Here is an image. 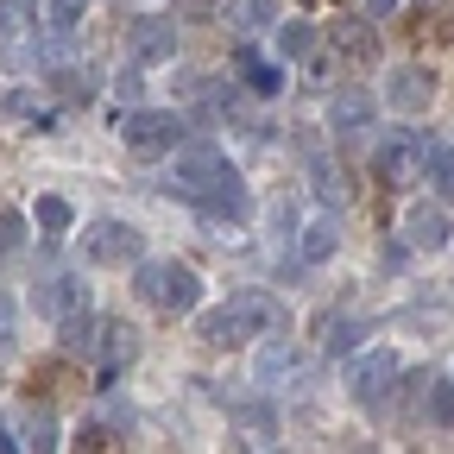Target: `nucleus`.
I'll use <instances>...</instances> for the list:
<instances>
[{
	"instance_id": "nucleus-26",
	"label": "nucleus",
	"mask_w": 454,
	"mask_h": 454,
	"mask_svg": "<svg viewBox=\"0 0 454 454\" xmlns=\"http://www.w3.org/2000/svg\"><path fill=\"white\" fill-rule=\"evenodd\" d=\"M44 20H51V32H57V38H70V32L89 20V0H51Z\"/></svg>"
},
{
	"instance_id": "nucleus-18",
	"label": "nucleus",
	"mask_w": 454,
	"mask_h": 454,
	"mask_svg": "<svg viewBox=\"0 0 454 454\" xmlns=\"http://www.w3.org/2000/svg\"><path fill=\"white\" fill-rule=\"evenodd\" d=\"M44 316H64V309H82L89 303V291H82V278H51V284H38V297H32Z\"/></svg>"
},
{
	"instance_id": "nucleus-9",
	"label": "nucleus",
	"mask_w": 454,
	"mask_h": 454,
	"mask_svg": "<svg viewBox=\"0 0 454 454\" xmlns=\"http://www.w3.org/2000/svg\"><path fill=\"white\" fill-rule=\"evenodd\" d=\"M253 372H259V385H303V379H309L303 354H297V348H291L284 334L259 348V366H253Z\"/></svg>"
},
{
	"instance_id": "nucleus-31",
	"label": "nucleus",
	"mask_w": 454,
	"mask_h": 454,
	"mask_svg": "<svg viewBox=\"0 0 454 454\" xmlns=\"http://www.w3.org/2000/svg\"><path fill=\"white\" fill-rule=\"evenodd\" d=\"M309 177H316V190H322L328 202H340V196H348V190H340V170H334V164H322V158L309 164Z\"/></svg>"
},
{
	"instance_id": "nucleus-20",
	"label": "nucleus",
	"mask_w": 454,
	"mask_h": 454,
	"mask_svg": "<svg viewBox=\"0 0 454 454\" xmlns=\"http://www.w3.org/2000/svg\"><path fill=\"white\" fill-rule=\"evenodd\" d=\"M334 247H340V227H334L328 215H316V221L303 227V240H297V253H303L309 265H322V259H334Z\"/></svg>"
},
{
	"instance_id": "nucleus-10",
	"label": "nucleus",
	"mask_w": 454,
	"mask_h": 454,
	"mask_svg": "<svg viewBox=\"0 0 454 454\" xmlns=\"http://www.w3.org/2000/svg\"><path fill=\"white\" fill-rule=\"evenodd\" d=\"M133 57H139V64H164V57H177V26H170L164 13L133 20Z\"/></svg>"
},
{
	"instance_id": "nucleus-27",
	"label": "nucleus",
	"mask_w": 454,
	"mask_h": 454,
	"mask_svg": "<svg viewBox=\"0 0 454 454\" xmlns=\"http://www.w3.org/2000/svg\"><path fill=\"white\" fill-rule=\"evenodd\" d=\"M26 32H32V7L26 0H0V44H13Z\"/></svg>"
},
{
	"instance_id": "nucleus-36",
	"label": "nucleus",
	"mask_w": 454,
	"mask_h": 454,
	"mask_svg": "<svg viewBox=\"0 0 454 454\" xmlns=\"http://www.w3.org/2000/svg\"><path fill=\"white\" fill-rule=\"evenodd\" d=\"M26 7H38V0H26Z\"/></svg>"
},
{
	"instance_id": "nucleus-21",
	"label": "nucleus",
	"mask_w": 454,
	"mask_h": 454,
	"mask_svg": "<svg viewBox=\"0 0 454 454\" xmlns=\"http://www.w3.org/2000/svg\"><path fill=\"white\" fill-rule=\"evenodd\" d=\"M423 177H429L442 196H454V145H448V139H423Z\"/></svg>"
},
{
	"instance_id": "nucleus-14",
	"label": "nucleus",
	"mask_w": 454,
	"mask_h": 454,
	"mask_svg": "<svg viewBox=\"0 0 454 454\" xmlns=\"http://www.w3.org/2000/svg\"><path fill=\"white\" fill-rule=\"evenodd\" d=\"M196 208H202L208 221H247V184L234 177V170H227V177H221V184H215Z\"/></svg>"
},
{
	"instance_id": "nucleus-7",
	"label": "nucleus",
	"mask_w": 454,
	"mask_h": 454,
	"mask_svg": "<svg viewBox=\"0 0 454 454\" xmlns=\"http://www.w3.org/2000/svg\"><path fill=\"white\" fill-rule=\"evenodd\" d=\"M372 170H379L385 190H411L423 177V139L417 133H385L379 152H372Z\"/></svg>"
},
{
	"instance_id": "nucleus-29",
	"label": "nucleus",
	"mask_w": 454,
	"mask_h": 454,
	"mask_svg": "<svg viewBox=\"0 0 454 454\" xmlns=\"http://www.w3.org/2000/svg\"><path fill=\"white\" fill-rule=\"evenodd\" d=\"M429 417H435L442 429H454V379H442V385H429Z\"/></svg>"
},
{
	"instance_id": "nucleus-32",
	"label": "nucleus",
	"mask_w": 454,
	"mask_h": 454,
	"mask_svg": "<svg viewBox=\"0 0 454 454\" xmlns=\"http://www.w3.org/2000/svg\"><path fill=\"white\" fill-rule=\"evenodd\" d=\"M139 89H145L139 70H121V82H114V95H121V101H139Z\"/></svg>"
},
{
	"instance_id": "nucleus-15",
	"label": "nucleus",
	"mask_w": 454,
	"mask_h": 454,
	"mask_svg": "<svg viewBox=\"0 0 454 454\" xmlns=\"http://www.w3.org/2000/svg\"><path fill=\"white\" fill-rule=\"evenodd\" d=\"M101 366H107V379L121 372V366H133V354H139V340H133V328L127 322H101Z\"/></svg>"
},
{
	"instance_id": "nucleus-6",
	"label": "nucleus",
	"mask_w": 454,
	"mask_h": 454,
	"mask_svg": "<svg viewBox=\"0 0 454 454\" xmlns=\"http://www.w3.org/2000/svg\"><path fill=\"white\" fill-rule=\"evenodd\" d=\"M348 391H354V404L379 411L385 397L397 391V354H391V348H366V354L348 366Z\"/></svg>"
},
{
	"instance_id": "nucleus-16",
	"label": "nucleus",
	"mask_w": 454,
	"mask_h": 454,
	"mask_svg": "<svg viewBox=\"0 0 454 454\" xmlns=\"http://www.w3.org/2000/svg\"><path fill=\"white\" fill-rule=\"evenodd\" d=\"M20 435H26V454H57V448H64V442H57L64 429H57V417H51L44 404H32V411L20 417Z\"/></svg>"
},
{
	"instance_id": "nucleus-23",
	"label": "nucleus",
	"mask_w": 454,
	"mask_h": 454,
	"mask_svg": "<svg viewBox=\"0 0 454 454\" xmlns=\"http://www.w3.org/2000/svg\"><path fill=\"white\" fill-rule=\"evenodd\" d=\"M227 13H234L240 32H271L278 26V0H227Z\"/></svg>"
},
{
	"instance_id": "nucleus-2",
	"label": "nucleus",
	"mask_w": 454,
	"mask_h": 454,
	"mask_svg": "<svg viewBox=\"0 0 454 454\" xmlns=\"http://www.w3.org/2000/svg\"><path fill=\"white\" fill-rule=\"evenodd\" d=\"M133 291L152 309H164V316H184V309L202 303V278L184 259H139V284H133Z\"/></svg>"
},
{
	"instance_id": "nucleus-24",
	"label": "nucleus",
	"mask_w": 454,
	"mask_h": 454,
	"mask_svg": "<svg viewBox=\"0 0 454 454\" xmlns=\"http://www.w3.org/2000/svg\"><path fill=\"white\" fill-rule=\"evenodd\" d=\"M278 32V57H309L316 51V26L309 20H284V26H271Z\"/></svg>"
},
{
	"instance_id": "nucleus-33",
	"label": "nucleus",
	"mask_w": 454,
	"mask_h": 454,
	"mask_svg": "<svg viewBox=\"0 0 454 454\" xmlns=\"http://www.w3.org/2000/svg\"><path fill=\"white\" fill-rule=\"evenodd\" d=\"M385 13H397V0H366V20H385Z\"/></svg>"
},
{
	"instance_id": "nucleus-19",
	"label": "nucleus",
	"mask_w": 454,
	"mask_h": 454,
	"mask_svg": "<svg viewBox=\"0 0 454 454\" xmlns=\"http://www.w3.org/2000/svg\"><path fill=\"white\" fill-rule=\"evenodd\" d=\"M328 44H334V51H348V57H372V51H379L372 20H334V26H328Z\"/></svg>"
},
{
	"instance_id": "nucleus-22",
	"label": "nucleus",
	"mask_w": 454,
	"mask_h": 454,
	"mask_svg": "<svg viewBox=\"0 0 454 454\" xmlns=\"http://www.w3.org/2000/svg\"><path fill=\"white\" fill-rule=\"evenodd\" d=\"M360 334H366V322H354V316H334V322H322V354H328V360L354 354V348H360Z\"/></svg>"
},
{
	"instance_id": "nucleus-13",
	"label": "nucleus",
	"mask_w": 454,
	"mask_h": 454,
	"mask_svg": "<svg viewBox=\"0 0 454 454\" xmlns=\"http://www.w3.org/2000/svg\"><path fill=\"white\" fill-rule=\"evenodd\" d=\"M95 340H101V316L89 303L57 316V348H64V354H95Z\"/></svg>"
},
{
	"instance_id": "nucleus-1",
	"label": "nucleus",
	"mask_w": 454,
	"mask_h": 454,
	"mask_svg": "<svg viewBox=\"0 0 454 454\" xmlns=\"http://www.w3.org/2000/svg\"><path fill=\"white\" fill-rule=\"evenodd\" d=\"M284 303L278 297H265V291H247V297H227V303H215L208 316H202V340L208 348H240V340H253V334H284Z\"/></svg>"
},
{
	"instance_id": "nucleus-8",
	"label": "nucleus",
	"mask_w": 454,
	"mask_h": 454,
	"mask_svg": "<svg viewBox=\"0 0 454 454\" xmlns=\"http://www.w3.org/2000/svg\"><path fill=\"white\" fill-rule=\"evenodd\" d=\"M385 101H391L397 114H423V107L435 101V70H423V64H397V70L385 76Z\"/></svg>"
},
{
	"instance_id": "nucleus-35",
	"label": "nucleus",
	"mask_w": 454,
	"mask_h": 454,
	"mask_svg": "<svg viewBox=\"0 0 454 454\" xmlns=\"http://www.w3.org/2000/svg\"><path fill=\"white\" fill-rule=\"evenodd\" d=\"M177 7H190V13H202V7H215V0H177Z\"/></svg>"
},
{
	"instance_id": "nucleus-25",
	"label": "nucleus",
	"mask_w": 454,
	"mask_h": 454,
	"mask_svg": "<svg viewBox=\"0 0 454 454\" xmlns=\"http://www.w3.org/2000/svg\"><path fill=\"white\" fill-rule=\"evenodd\" d=\"M32 221L44 227V234H70V221H76V208H70L64 196H38V202H32Z\"/></svg>"
},
{
	"instance_id": "nucleus-17",
	"label": "nucleus",
	"mask_w": 454,
	"mask_h": 454,
	"mask_svg": "<svg viewBox=\"0 0 454 454\" xmlns=\"http://www.w3.org/2000/svg\"><path fill=\"white\" fill-rule=\"evenodd\" d=\"M404 234H411V247L435 253V247H448V215L442 208H411L404 215Z\"/></svg>"
},
{
	"instance_id": "nucleus-30",
	"label": "nucleus",
	"mask_w": 454,
	"mask_h": 454,
	"mask_svg": "<svg viewBox=\"0 0 454 454\" xmlns=\"http://www.w3.org/2000/svg\"><path fill=\"white\" fill-rule=\"evenodd\" d=\"M20 340V303H13V291H0V354H7Z\"/></svg>"
},
{
	"instance_id": "nucleus-12",
	"label": "nucleus",
	"mask_w": 454,
	"mask_h": 454,
	"mask_svg": "<svg viewBox=\"0 0 454 454\" xmlns=\"http://www.w3.org/2000/svg\"><path fill=\"white\" fill-rule=\"evenodd\" d=\"M234 76H240L253 95H278V89H284V64H278V57H265L259 44H240V51H234Z\"/></svg>"
},
{
	"instance_id": "nucleus-28",
	"label": "nucleus",
	"mask_w": 454,
	"mask_h": 454,
	"mask_svg": "<svg viewBox=\"0 0 454 454\" xmlns=\"http://www.w3.org/2000/svg\"><path fill=\"white\" fill-rule=\"evenodd\" d=\"M26 234H32L26 215H20V208H0V253H20V247H26Z\"/></svg>"
},
{
	"instance_id": "nucleus-11",
	"label": "nucleus",
	"mask_w": 454,
	"mask_h": 454,
	"mask_svg": "<svg viewBox=\"0 0 454 454\" xmlns=\"http://www.w3.org/2000/svg\"><path fill=\"white\" fill-rule=\"evenodd\" d=\"M372 114H379V101H372L366 89H334V101H328V133H366Z\"/></svg>"
},
{
	"instance_id": "nucleus-3",
	"label": "nucleus",
	"mask_w": 454,
	"mask_h": 454,
	"mask_svg": "<svg viewBox=\"0 0 454 454\" xmlns=\"http://www.w3.org/2000/svg\"><path fill=\"white\" fill-rule=\"evenodd\" d=\"M184 114H170V107H133L127 121H121V139L133 158H164V152H177L184 145Z\"/></svg>"
},
{
	"instance_id": "nucleus-4",
	"label": "nucleus",
	"mask_w": 454,
	"mask_h": 454,
	"mask_svg": "<svg viewBox=\"0 0 454 454\" xmlns=\"http://www.w3.org/2000/svg\"><path fill=\"white\" fill-rule=\"evenodd\" d=\"M227 170H234V164H227L215 145H177V164H170L164 190H170V196H184V202H202V196L227 177Z\"/></svg>"
},
{
	"instance_id": "nucleus-34",
	"label": "nucleus",
	"mask_w": 454,
	"mask_h": 454,
	"mask_svg": "<svg viewBox=\"0 0 454 454\" xmlns=\"http://www.w3.org/2000/svg\"><path fill=\"white\" fill-rule=\"evenodd\" d=\"M0 454H26V448H20V442H13V435H0Z\"/></svg>"
},
{
	"instance_id": "nucleus-5",
	"label": "nucleus",
	"mask_w": 454,
	"mask_h": 454,
	"mask_svg": "<svg viewBox=\"0 0 454 454\" xmlns=\"http://www.w3.org/2000/svg\"><path fill=\"white\" fill-rule=\"evenodd\" d=\"M82 253H89V265H133V259L145 253V240H139V227H133V221L101 215V221H89Z\"/></svg>"
}]
</instances>
